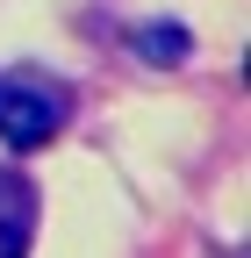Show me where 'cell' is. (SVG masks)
<instances>
[{
	"label": "cell",
	"instance_id": "obj_1",
	"mask_svg": "<svg viewBox=\"0 0 251 258\" xmlns=\"http://www.w3.org/2000/svg\"><path fill=\"white\" fill-rule=\"evenodd\" d=\"M57 122H65L57 93L29 86V79H0V137H8L15 151H43L57 137Z\"/></svg>",
	"mask_w": 251,
	"mask_h": 258
},
{
	"label": "cell",
	"instance_id": "obj_2",
	"mask_svg": "<svg viewBox=\"0 0 251 258\" xmlns=\"http://www.w3.org/2000/svg\"><path fill=\"white\" fill-rule=\"evenodd\" d=\"M137 50H144V57H158V64H172V57H186V29H172V22H165V29H144Z\"/></svg>",
	"mask_w": 251,
	"mask_h": 258
},
{
	"label": "cell",
	"instance_id": "obj_3",
	"mask_svg": "<svg viewBox=\"0 0 251 258\" xmlns=\"http://www.w3.org/2000/svg\"><path fill=\"white\" fill-rule=\"evenodd\" d=\"M0 258H29V230L8 222V215H0Z\"/></svg>",
	"mask_w": 251,
	"mask_h": 258
}]
</instances>
